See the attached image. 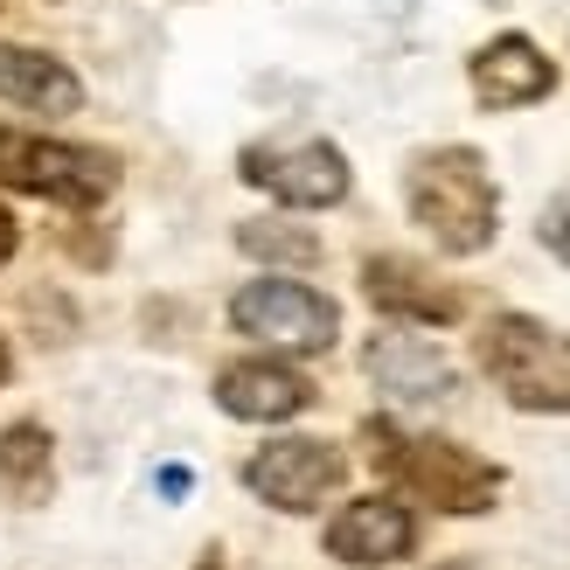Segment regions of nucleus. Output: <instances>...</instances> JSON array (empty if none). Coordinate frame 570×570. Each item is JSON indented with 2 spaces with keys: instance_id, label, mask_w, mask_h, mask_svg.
I'll return each mask as SVG.
<instances>
[{
  "instance_id": "nucleus-6",
  "label": "nucleus",
  "mask_w": 570,
  "mask_h": 570,
  "mask_svg": "<svg viewBox=\"0 0 570 570\" xmlns=\"http://www.w3.org/2000/svg\"><path fill=\"white\" fill-rule=\"evenodd\" d=\"M341 480H348V452L327 439H272L244 460V488L278 515L327 508V494H341Z\"/></svg>"
},
{
  "instance_id": "nucleus-4",
  "label": "nucleus",
  "mask_w": 570,
  "mask_h": 570,
  "mask_svg": "<svg viewBox=\"0 0 570 570\" xmlns=\"http://www.w3.org/2000/svg\"><path fill=\"white\" fill-rule=\"evenodd\" d=\"M0 188L42 195V203H70V209H98L119 188V160L105 147H70V139L0 126Z\"/></svg>"
},
{
  "instance_id": "nucleus-2",
  "label": "nucleus",
  "mask_w": 570,
  "mask_h": 570,
  "mask_svg": "<svg viewBox=\"0 0 570 570\" xmlns=\"http://www.w3.org/2000/svg\"><path fill=\"white\" fill-rule=\"evenodd\" d=\"M362 439H368L376 473H390L411 501L439 508V515H488L508 488V473L488 452H473L460 439H411V432H396L390 417H368Z\"/></svg>"
},
{
  "instance_id": "nucleus-9",
  "label": "nucleus",
  "mask_w": 570,
  "mask_h": 570,
  "mask_svg": "<svg viewBox=\"0 0 570 570\" xmlns=\"http://www.w3.org/2000/svg\"><path fill=\"white\" fill-rule=\"evenodd\" d=\"M417 550V515L390 494H368V501H348L341 515L327 522V557L348 563V570H383L396 557Z\"/></svg>"
},
{
  "instance_id": "nucleus-18",
  "label": "nucleus",
  "mask_w": 570,
  "mask_h": 570,
  "mask_svg": "<svg viewBox=\"0 0 570 570\" xmlns=\"http://www.w3.org/2000/svg\"><path fill=\"white\" fill-rule=\"evenodd\" d=\"M14 376V355H8V341H0V383H8Z\"/></svg>"
},
{
  "instance_id": "nucleus-12",
  "label": "nucleus",
  "mask_w": 570,
  "mask_h": 570,
  "mask_svg": "<svg viewBox=\"0 0 570 570\" xmlns=\"http://www.w3.org/2000/svg\"><path fill=\"white\" fill-rule=\"evenodd\" d=\"M362 293H368L376 313H390V321H404V327H452L466 313V299L452 293L445 278H432L411 258H368L362 265Z\"/></svg>"
},
{
  "instance_id": "nucleus-1",
  "label": "nucleus",
  "mask_w": 570,
  "mask_h": 570,
  "mask_svg": "<svg viewBox=\"0 0 570 570\" xmlns=\"http://www.w3.org/2000/svg\"><path fill=\"white\" fill-rule=\"evenodd\" d=\"M411 223L432 237L445 258H480L501 230V188L473 147H424L404 167Z\"/></svg>"
},
{
  "instance_id": "nucleus-17",
  "label": "nucleus",
  "mask_w": 570,
  "mask_h": 570,
  "mask_svg": "<svg viewBox=\"0 0 570 570\" xmlns=\"http://www.w3.org/2000/svg\"><path fill=\"white\" fill-rule=\"evenodd\" d=\"M14 244H21V230H14V216H8V209H0V265H8V258H14Z\"/></svg>"
},
{
  "instance_id": "nucleus-5",
  "label": "nucleus",
  "mask_w": 570,
  "mask_h": 570,
  "mask_svg": "<svg viewBox=\"0 0 570 570\" xmlns=\"http://www.w3.org/2000/svg\"><path fill=\"white\" fill-rule=\"evenodd\" d=\"M230 327L278 355H327L341 341V306L299 278H250L230 299Z\"/></svg>"
},
{
  "instance_id": "nucleus-16",
  "label": "nucleus",
  "mask_w": 570,
  "mask_h": 570,
  "mask_svg": "<svg viewBox=\"0 0 570 570\" xmlns=\"http://www.w3.org/2000/svg\"><path fill=\"white\" fill-rule=\"evenodd\" d=\"M535 237H543V250L557 265H570V195H557V203L535 216Z\"/></svg>"
},
{
  "instance_id": "nucleus-11",
  "label": "nucleus",
  "mask_w": 570,
  "mask_h": 570,
  "mask_svg": "<svg viewBox=\"0 0 570 570\" xmlns=\"http://www.w3.org/2000/svg\"><path fill=\"white\" fill-rule=\"evenodd\" d=\"M466 77H473V98L488 105V111H522V105H535V98L557 91V63H550V56L535 49L529 36H494V42H480L473 63H466Z\"/></svg>"
},
{
  "instance_id": "nucleus-14",
  "label": "nucleus",
  "mask_w": 570,
  "mask_h": 570,
  "mask_svg": "<svg viewBox=\"0 0 570 570\" xmlns=\"http://www.w3.org/2000/svg\"><path fill=\"white\" fill-rule=\"evenodd\" d=\"M49 488H56V445H49V432L42 424H8L0 432V501H21V508H36V501H49Z\"/></svg>"
},
{
  "instance_id": "nucleus-13",
  "label": "nucleus",
  "mask_w": 570,
  "mask_h": 570,
  "mask_svg": "<svg viewBox=\"0 0 570 570\" xmlns=\"http://www.w3.org/2000/svg\"><path fill=\"white\" fill-rule=\"evenodd\" d=\"M0 98L36 111V119H70L83 105V77L63 63V56L42 49H0Z\"/></svg>"
},
{
  "instance_id": "nucleus-7",
  "label": "nucleus",
  "mask_w": 570,
  "mask_h": 570,
  "mask_svg": "<svg viewBox=\"0 0 570 570\" xmlns=\"http://www.w3.org/2000/svg\"><path fill=\"white\" fill-rule=\"evenodd\" d=\"M237 175L250 188H265L285 209H334L348 203V154L327 147V139H299V147H244Z\"/></svg>"
},
{
  "instance_id": "nucleus-10",
  "label": "nucleus",
  "mask_w": 570,
  "mask_h": 570,
  "mask_svg": "<svg viewBox=\"0 0 570 570\" xmlns=\"http://www.w3.org/2000/svg\"><path fill=\"white\" fill-rule=\"evenodd\" d=\"M313 396L321 390L278 355H244L230 368H216V404L230 417H244V424H285V417H299Z\"/></svg>"
},
{
  "instance_id": "nucleus-15",
  "label": "nucleus",
  "mask_w": 570,
  "mask_h": 570,
  "mask_svg": "<svg viewBox=\"0 0 570 570\" xmlns=\"http://www.w3.org/2000/svg\"><path fill=\"white\" fill-rule=\"evenodd\" d=\"M237 250H244V258H258V265H293V272L321 265V237H313L306 223H285V216L237 223Z\"/></svg>"
},
{
  "instance_id": "nucleus-19",
  "label": "nucleus",
  "mask_w": 570,
  "mask_h": 570,
  "mask_svg": "<svg viewBox=\"0 0 570 570\" xmlns=\"http://www.w3.org/2000/svg\"><path fill=\"white\" fill-rule=\"evenodd\" d=\"M439 570H480V563H439Z\"/></svg>"
},
{
  "instance_id": "nucleus-8",
  "label": "nucleus",
  "mask_w": 570,
  "mask_h": 570,
  "mask_svg": "<svg viewBox=\"0 0 570 570\" xmlns=\"http://www.w3.org/2000/svg\"><path fill=\"white\" fill-rule=\"evenodd\" d=\"M362 368L390 404H445L460 390V368L439 355V341H424L417 327H390L362 348Z\"/></svg>"
},
{
  "instance_id": "nucleus-3",
  "label": "nucleus",
  "mask_w": 570,
  "mask_h": 570,
  "mask_svg": "<svg viewBox=\"0 0 570 570\" xmlns=\"http://www.w3.org/2000/svg\"><path fill=\"white\" fill-rule=\"evenodd\" d=\"M480 368L515 411L535 417H570V334L535 321V313H494L480 327Z\"/></svg>"
}]
</instances>
